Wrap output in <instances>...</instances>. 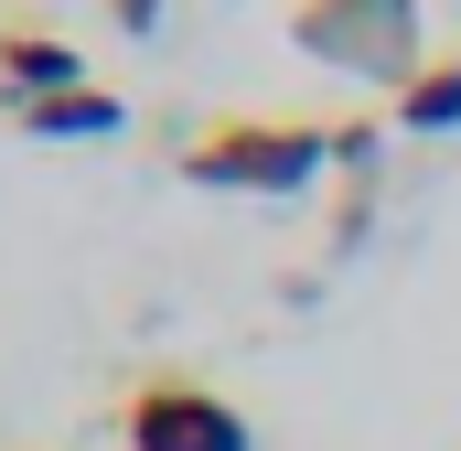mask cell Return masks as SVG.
<instances>
[{
    "label": "cell",
    "instance_id": "cell-5",
    "mask_svg": "<svg viewBox=\"0 0 461 451\" xmlns=\"http://www.w3.org/2000/svg\"><path fill=\"white\" fill-rule=\"evenodd\" d=\"M22 140H118L129 108H118L108 87H65V97H32V108H11Z\"/></svg>",
    "mask_w": 461,
    "mask_h": 451
},
{
    "label": "cell",
    "instance_id": "cell-7",
    "mask_svg": "<svg viewBox=\"0 0 461 451\" xmlns=\"http://www.w3.org/2000/svg\"><path fill=\"white\" fill-rule=\"evenodd\" d=\"M375 161V118H333V172H365Z\"/></svg>",
    "mask_w": 461,
    "mask_h": 451
},
{
    "label": "cell",
    "instance_id": "cell-4",
    "mask_svg": "<svg viewBox=\"0 0 461 451\" xmlns=\"http://www.w3.org/2000/svg\"><path fill=\"white\" fill-rule=\"evenodd\" d=\"M65 87H86V54L65 43V32H43V22H0V97L11 108H32V97H65Z\"/></svg>",
    "mask_w": 461,
    "mask_h": 451
},
{
    "label": "cell",
    "instance_id": "cell-1",
    "mask_svg": "<svg viewBox=\"0 0 461 451\" xmlns=\"http://www.w3.org/2000/svg\"><path fill=\"white\" fill-rule=\"evenodd\" d=\"M322 172H333L322 118H204L183 140V183H204V194H301Z\"/></svg>",
    "mask_w": 461,
    "mask_h": 451
},
{
    "label": "cell",
    "instance_id": "cell-6",
    "mask_svg": "<svg viewBox=\"0 0 461 451\" xmlns=\"http://www.w3.org/2000/svg\"><path fill=\"white\" fill-rule=\"evenodd\" d=\"M397 129H419V140H451L461 129V54H429L419 65V87L397 97Z\"/></svg>",
    "mask_w": 461,
    "mask_h": 451
},
{
    "label": "cell",
    "instance_id": "cell-8",
    "mask_svg": "<svg viewBox=\"0 0 461 451\" xmlns=\"http://www.w3.org/2000/svg\"><path fill=\"white\" fill-rule=\"evenodd\" d=\"M108 22L129 32V43H150V32H161V0H108Z\"/></svg>",
    "mask_w": 461,
    "mask_h": 451
},
{
    "label": "cell",
    "instance_id": "cell-2",
    "mask_svg": "<svg viewBox=\"0 0 461 451\" xmlns=\"http://www.w3.org/2000/svg\"><path fill=\"white\" fill-rule=\"evenodd\" d=\"M290 43L312 65L354 76V87H386V97H408L419 65H429L419 0H290Z\"/></svg>",
    "mask_w": 461,
    "mask_h": 451
},
{
    "label": "cell",
    "instance_id": "cell-3",
    "mask_svg": "<svg viewBox=\"0 0 461 451\" xmlns=\"http://www.w3.org/2000/svg\"><path fill=\"white\" fill-rule=\"evenodd\" d=\"M118 441L129 451H258V430H247V409H236L226 387H204V376H140L118 398Z\"/></svg>",
    "mask_w": 461,
    "mask_h": 451
}]
</instances>
